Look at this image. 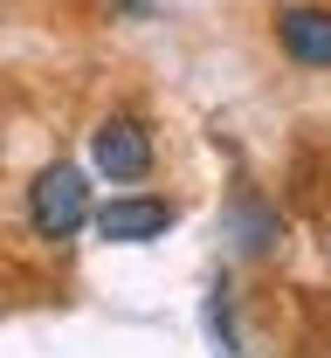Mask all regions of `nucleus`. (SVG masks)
<instances>
[{
	"label": "nucleus",
	"instance_id": "f257e3e1",
	"mask_svg": "<svg viewBox=\"0 0 331 358\" xmlns=\"http://www.w3.org/2000/svg\"><path fill=\"white\" fill-rule=\"evenodd\" d=\"M28 221H35L42 241H76V234L97 221L83 173H76V166H42L35 186H28Z\"/></svg>",
	"mask_w": 331,
	"mask_h": 358
},
{
	"label": "nucleus",
	"instance_id": "f03ea898",
	"mask_svg": "<svg viewBox=\"0 0 331 358\" xmlns=\"http://www.w3.org/2000/svg\"><path fill=\"white\" fill-rule=\"evenodd\" d=\"M90 166L111 186H139L152 173V131H145L139 117H104L90 131Z\"/></svg>",
	"mask_w": 331,
	"mask_h": 358
},
{
	"label": "nucleus",
	"instance_id": "7ed1b4c3",
	"mask_svg": "<svg viewBox=\"0 0 331 358\" xmlns=\"http://www.w3.org/2000/svg\"><path fill=\"white\" fill-rule=\"evenodd\" d=\"M173 221H180L173 200H159V193H118L111 207H97L90 227L104 234V241H118V248H139V241H159Z\"/></svg>",
	"mask_w": 331,
	"mask_h": 358
},
{
	"label": "nucleus",
	"instance_id": "20e7f679",
	"mask_svg": "<svg viewBox=\"0 0 331 358\" xmlns=\"http://www.w3.org/2000/svg\"><path fill=\"white\" fill-rule=\"evenodd\" d=\"M276 42H283L290 62H304V69H331V7L318 0H297L276 14Z\"/></svg>",
	"mask_w": 331,
	"mask_h": 358
},
{
	"label": "nucleus",
	"instance_id": "39448f33",
	"mask_svg": "<svg viewBox=\"0 0 331 358\" xmlns=\"http://www.w3.org/2000/svg\"><path fill=\"white\" fill-rule=\"evenodd\" d=\"M228 234H235L241 255H269V248H276V234H283V221H276L255 193H235V200H228Z\"/></svg>",
	"mask_w": 331,
	"mask_h": 358
}]
</instances>
